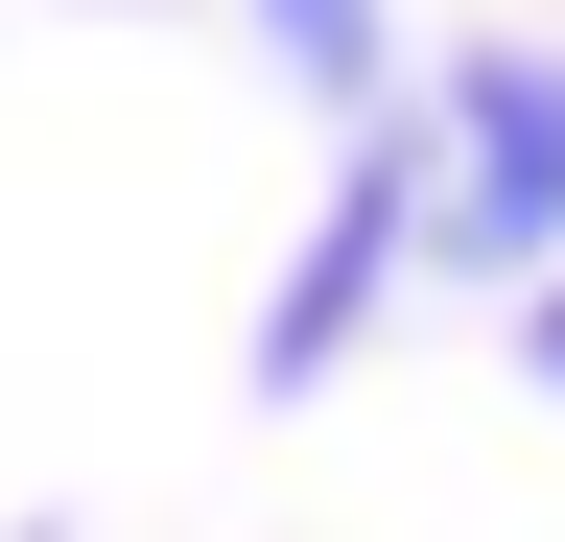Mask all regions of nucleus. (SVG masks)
Instances as JSON below:
<instances>
[{"label":"nucleus","mask_w":565,"mask_h":542,"mask_svg":"<svg viewBox=\"0 0 565 542\" xmlns=\"http://www.w3.org/2000/svg\"><path fill=\"white\" fill-rule=\"evenodd\" d=\"M424 236H448V259H542L565 236V47H471V72H448Z\"/></svg>","instance_id":"f257e3e1"},{"label":"nucleus","mask_w":565,"mask_h":542,"mask_svg":"<svg viewBox=\"0 0 565 542\" xmlns=\"http://www.w3.org/2000/svg\"><path fill=\"white\" fill-rule=\"evenodd\" d=\"M542 378H565V284H542Z\"/></svg>","instance_id":"20e7f679"},{"label":"nucleus","mask_w":565,"mask_h":542,"mask_svg":"<svg viewBox=\"0 0 565 542\" xmlns=\"http://www.w3.org/2000/svg\"><path fill=\"white\" fill-rule=\"evenodd\" d=\"M259 24H282V72H307V95H377V0H259Z\"/></svg>","instance_id":"7ed1b4c3"},{"label":"nucleus","mask_w":565,"mask_h":542,"mask_svg":"<svg viewBox=\"0 0 565 542\" xmlns=\"http://www.w3.org/2000/svg\"><path fill=\"white\" fill-rule=\"evenodd\" d=\"M424 236V166H401V118H353V189H330V236L282 259V307H259V378H330L353 354V307H377V259Z\"/></svg>","instance_id":"f03ea898"}]
</instances>
